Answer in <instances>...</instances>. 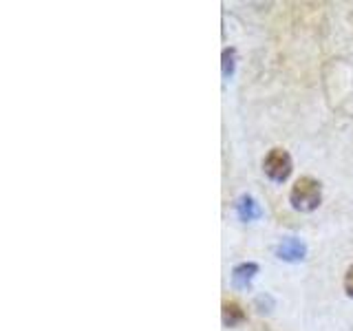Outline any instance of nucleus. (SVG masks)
Listing matches in <instances>:
<instances>
[{
    "label": "nucleus",
    "mask_w": 353,
    "mask_h": 331,
    "mask_svg": "<svg viewBox=\"0 0 353 331\" xmlns=\"http://www.w3.org/2000/svg\"><path fill=\"white\" fill-rule=\"evenodd\" d=\"M323 201V185L314 177H301L290 190V203L298 212H314Z\"/></svg>",
    "instance_id": "f257e3e1"
},
{
    "label": "nucleus",
    "mask_w": 353,
    "mask_h": 331,
    "mask_svg": "<svg viewBox=\"0 0 353 331\" xmlns=\"http://www.w3.org/2000/svg\"><path fill=\"white\" fill-rule=\"evenodd\" d=\"M292 170H294V163H292L290 152H287L285 148H272L268 154H265L263 172L268 174L272 181H276V183L287 181V179H290Z\"/></svg>",
    "instance_id": "f03ea898"
},
{
    "label": "nucleus",
    "mask_w": 353,
    "mask_h": 331,
    "mask_svg": "<svg viewBox=\"0 0 353 331\" xmlns=\"http://www.w3.org/2000/svg\"><path fill=\"white\" fill-rule=\"evenodd\" d=\"M276 254H279V259L283 261H303L305 254H307V248L301 239H294V237H287L279 243V248H276Z\"/></svg>",
    "instance_id": "7ed1b4c3"
},
{
    "label": "nucleus",
    "mask_w": 353,
    "mask_h": 331,
    "mask_svg": "<svg viewBox=\"0 0 353 331\" xmlns=\"http://www.w3.org/2000/svg\"><path fill=\"white\" fill-rule=\"evenodd\" d=\"M256 274H259L256 263H241L232 270V283H234L236 287H248Z\"/></svg>",
    "instance_id": "20e7f679"
},
{
    "label": "nucleus",
    "mask_w": 353,
    "mask_h": 331,
    "mask_svg": "<svg viewBox=\"0 0 353 331\" xmlns=\"http://www.w3.org/2000/svg\"><path fill=\"white\" fill-rule=\"evenodd\" d=\"M221 316H223V323L225 327H236L241 325L243 320H245V312H243V307L234 301H225L223 303V312H221Z\"/></svg>",
    "instance_id": "39448f33"
},
{
    "label": "nucleus",
    "mask_w": 353,
    "mask_h": 331,
    "mask_svg": "<svg viewBox=\"0 0 353 331\" xmlns=\"http://www.w3.org/2000/svg\"><path fill=\"white\" fill-rule=\"evenodd\" d=\"M234 208H236V212H239V217H241L243 221H252V219H256V217H259V205H256V201H254V199L248 197V194L239 197V199H236V203H234Z\"/></svg>",
    "instance_id": "423d86ee"
},
{
    "label": "nucleus",
    "mask_w": 353,
    "mask_h": 331,
    "mask_svg": "<svg viewBox=\"0 0 353 331\" xmlns=\"http://www.w3.org/2000/svg\"><path fill=\"white\" fill-rule=\"evenodd\" d=\"M234 55H236L234 49L223 51V75H232V71H234Z\"/></svg>",
    "instance_id": "0eeeda50"
},
{
    "label": "nucleus",
    "mask_w": 353,
    "mask_h": 331,
    "mask_svg": "<svg viewBox=\"0 0 353 331\" xmlns=\"http://www.w3.org/2000/svg\"><path fill=\"white\" fill-rule=\"evenodd\" d=\"M345 292H347V296L349 298H353V265L347 270V274H345Z\"/></svg>",
    "instance_id": "6e6552de"
}]
</instances>
